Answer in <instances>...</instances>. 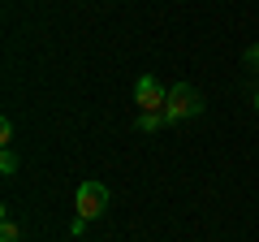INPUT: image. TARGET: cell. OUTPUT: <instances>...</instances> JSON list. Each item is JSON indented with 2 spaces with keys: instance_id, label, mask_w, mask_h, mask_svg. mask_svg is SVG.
<instances>
[{
  "instance_id": "9",
  "label": "cell",
  "mask_w": 259,
  "mask_h": 242,
  "mask_svg": "<svg viewBox=\"0 0 259 242\" xmlns=\"http://www.w3.org/2000/svg\"><path fill=\"white\" fill-rule=\"evenodd\" d=\"M255 112H259V91H255Z\"/></svg>"
},
{
  "instance_id": "1",
  "label": "cell",
  "mask_w": 259,
  "mask_h": 242,
  "mask_svg": "<svg viewBox=\"0 0 259 242\" xmlns=\"http://www.w3.org/2000/svg\"><path fill=\"white\" fill-rule=\"evenodd\" d=\"M203 112V95L194 91L190 83H177L168 87V104H164V126H177L186 117H199Z\"/></svg>"
},
{
  "instance_id": "8",
  "label": "cell",
  "mask_w": 259,
  "mask_h": 242,
  "mask_svg": "<svg viewBox=\"0 0 259 242\" xmlns=\"http://www.w3.org/2000/svg\"><path fill=\"white\" fill-rule=\"evenodd\" d=\"M246 65H255V69H259V44H255V48H246Z\"/></svg>"
},
{
  "instance_id": "4",
  "label": "cell",
  "mask_w": 259,
  "mask_h": 242,
  "mask_svg": "<svg viewBox=\"0 0 259 242\" xmlns=\"http://www.w3.org/2000/svg\"><path fill=\"white\" fill-rule=\"evenodd\" d=\"M0 242H22V229H18V221H13V216H5V221H0Z\"/></svg>"
},
{
  "instance_id": "6",
  "label": "cell",
  "mask_w": 259,
  "mask_h": 242,
  "mask_svg": "<svg viewBox=\"0 0 259 242\" xmlns=\"http://www.w3.org/2000/svg\"><path fill=\"white\" fill-rule=\"evenodd\" d=\"M0 173H5V177L18 173V156H13V147H5V156H0Z\"/></svg>"
},
{
  "instance_id": "5",
  "label": "cell",
  "mask_w": 259,
  "mask_h": 242,
  "mask_svg": "<svg viewBox=\"0 0 259 242\" xmlns=\"http://www.w3.org/2000/svg\"><path fill=\"white\" fill-rule=\"evenodd\" d=\"M164 126V112H139V130H160Z\"/></svg>"
},
{
  "instance_id": "2",
  "label": "cell",
  "mask_w": 259,
  "mask_h": 242,
  "mask_svg": "<svg viewBox=\"0 0 259 242\" xmlns=\"http://www.w3.org/2000/svg\"><path fill=\"white\" fill-rule=\"evenodd\" d=\"M74 208H78V216L91 225L95 216H104V208H108V186H104V182H82L78 195H74Z\"/></svg>"
},
{
  "instance_id": "3",
  "label": "cell",
  "mask_w": 259,
  "mask_h": 242,
  "mask_svg": "<svg viewBox=\"0 0 259 242\" xmlns=\"http://www.w3.org/2000/svg\"><path fill=\"white\" fill-rule=\"evenodd\" d=\"M134 104H139V112H164L168 91L151 74H139V83H134Z\"/></svg>"
},
{
  "instance_id": "7",
  "label": "cell",
  "mask_w": 259,
  "mask_h": 242,
  "mask_svg": "<svg viewBox=\"0 0 259 242\" xmlns=\"http://www.w3.org/2000/svg\"><path fill=\"white\" fill-rule=\"evenodd\" d=\"M0 143H5V147H13V121H9V117L0 121Z\"/></svg>"
}]
</instances>
